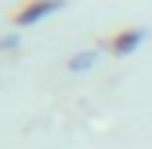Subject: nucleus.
Returning <instances> with one entry per match:
<instances>
[{"label": "nucleus", "instance_id": "obj_1", "mask_svg": "<svg viewBox=\"0 0 152 149\" xmlns=\"http://www.w3.org/2000/svg\"><path fill=\"white\" fill-rule=\"evenodd\" d=\"M62 6H65V0H25V3L12 12V25H16V28H28V25L40 22L44 16L62 9Z\"/></svg>", "mask_w": 152, "mask_h": 149}, {"label": "nucleus", "instance_id": "obj_3", "mask_svg": "<svg viewBox=\"0 0 152 149\" xmlns=\"http://www.w3.org/2000/svg\"><path fill=\"white\" fill-rule=\"evenodd\" d=\"M96 56H99L96 50H87V53H75V56L68 59V69H72V72H87V69H93Z\"/></svg>", "mask_w": 152, "mask_h": 149}, {"label": "nucleus", "instance_id": "obj_4", "mask_svg": "<svg viewBox=\"0 0 152 149\" xmlns=\"http://www.w3.org/2000/svg\"><path fill=\"white\" fill-rule=\"evenodd\" d=\"M16 44H19V37H16V34H6V37H3V44H0V47H3V50H12Z\"/></svg>", "mask_w": 152, "mask_h": 149}, {"label": "nucleus", "instance_id": "obj_2", "mask_svg": "<svg viewBox=\"0 0 152 149\" xmlns=\"http://www.w3.org/2000/svg\"><path fill=\"white\" fill-rule=\"evenodd\" d=\"M143 37H146L143 28H121V31H115V34L106 40V47L115 56H127V53H134L137 47L143 44Z\"/></svg>", "mask_w": 152, "mask_h": 149}]
</instances>
